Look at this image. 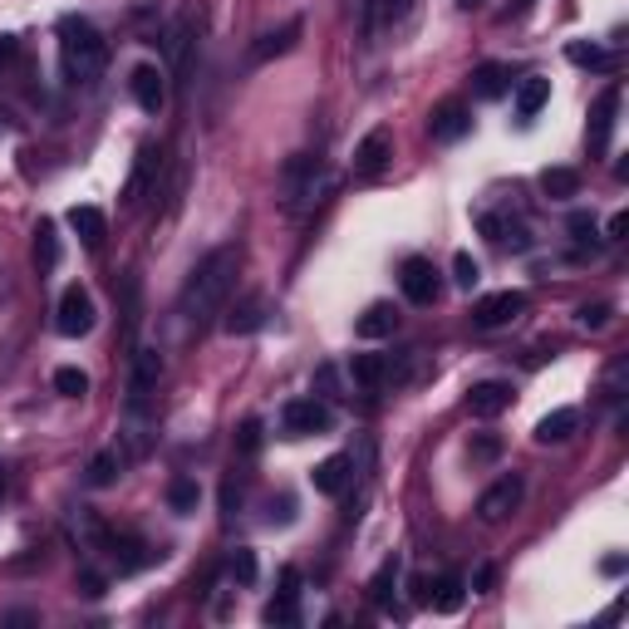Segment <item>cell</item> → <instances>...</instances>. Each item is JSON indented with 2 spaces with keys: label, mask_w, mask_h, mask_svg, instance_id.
<instances>
[{
  "label": "cell",
  "mask_w": 629,
  "mask_h": 629,
  "mask_svg": "<svg viewBox=\"0 0 629 629\" xmlns=\"http://www.w3.org/2000/svg\"><path fill=\"white\" fill-rule=\"evenodd\" d=\"M236 271H241V246H216L187 271L182 295H177V314L187 330H206L212 314H222L226 295L236 290Z\"/></svg>",
  "instance_id": "obj_1"
},
{
  "label": "cell",
  "mask_w": 629,
  "mask_h": 629,
  "mask_svg": "<svg viewBox=\"0 0 629 629\" xmlns=\"http://www.w3.org/2000/svg\"><path fill=\"white\" fill-rule=\"evenodd\" d=\"M340 192V177L330 173V163H320V157H290L281 173V206L290 222H305V216H314L330 197Z\"/></svg>",
  "instance_id": "obj_2"
},
{
  "label": "cell",
  "mask_w": 629,
  "mask_h": 629,
  "mask_svg": "<svg viewBox=\"0 0 629 629\" xmlns=\"http://www.w3.org/2000/svg\"><path fill=\"white\" fill-rule=\"evenodd\" d=\"M59 64H64L69 84H94L108 69V39L84 15L59 20Z\"/></svg>",
  "instance_id": "obj_3"
},
{
  "label": "cell",
  "mask_w": 629,
  "mask_h": 629,
  "mask_svg": "<svg viewBox=\"0 0 629 629\" xmlns=\"http://www.w3.org/2000/svg\"><path fill=\"white\" fill-rule=\"evenodd\" d=\"M334 413L324 408L320 399H290L281 408V438L300 442V438H314V432H330Z\"/></svg>",
  "instance_id": "obj_4"
},
{
  "label": "cell",
  "mask_w": 629,
  "mask_h": 629,
  "mask_svg": "<svg viewBox=\"0 0 629 629\" xmlns=\"http://www.w3.org/2000/svg\"><path fill=\"white\" fill-rule=\"evenodd\" d=\"M399 285H403V300L408 305H438L442 295V281H438V265L428 261V256H408V261L399 265Z\"/></svg>",
  "instance_id": "obj_5"
},
{
  "label": "cell",
  "mask_w": 629,
  "mask_h": 629,
  "mask_svg": "<svg viewBox=\"0 0 629 629\" xmlns=\"http://www.w3.org/2000/svg\"><path fill=\"white\" fill-rule=\"evenodd\" d=\"M157 173H163V147L143 143L133 153V173L123 182V206H143L147 197H157Z\"/></svg>",
  "instance_id": "obj_6"
},
{
  "label": "cell",
  "mask_w": 629,
  "mask_h": 629,
  "mask_svg": "<svg viewBox=\"0 0 629 629\" xmlns=\"http://www.w3.org/2000/svg\"><path fill=\"white\" fill-rule=\"evenodd\" d=\"M619 104H625V88L619 84H605L600 88V98L590 104V128H585V138H590V153H609V138H615V118H619Z\"/></svg>",
  "instance_id": "obj_7"
},
{
  "label": "cell",
  "mask_w": 629,
  "mask_h": 629,
  "mask_svg": "<svg viewBox=\"0 0 629 629\" xmlns=\"http://www.w3.org/2000/svg\"><path fill=\"white\" fill-rule=\"evenodd\" d=\"M521 497H526V482H521V472H507V477H497L477 497V517L487 521V526H497V521H507L511 511L521 507Z\"/></svg>",
  "instance_id": "obj_8"
},
{
  "label": "cell",
  "mask_w": 629,
  "mask_h": 629,
  "mask_svg": "<svg viewBox=\"0 0 629 629\" xmlns=\"http://www.w3.org/2000/svg\"><path fill=\"white\" fill-rule=\"evenodd\" d=\"M55 330L64 334V340H79V334L94 330V295H88L84 285H64L59 310H55Z\"/></svg>",
  "instance_id": "obj_9"
},
{
  "label": "cell",
  "mask_w": 629,
  "mask_h": 629,
  "mask_svg": "<svg viewBox=\"0 0 629 629\" xmlns=\"http://www.w3.org/2000/svg\"><path fill=\"white\" fill-rule=\"evenodd\" d=\"M517 314H526V290H497L472 305V324H477V330H501V324H511Z\"/></svg>",
  "instance_id": "obj_10"
},
{
  "label": "cell",
  "mask_w": 629,
  "mask_h": 629,
  "mask_svg": "<svg viewBox=\"0 0 629 629\" xmlns=\"http://www.w3.org/2000/svg\"><path fill=\"white\" fill-rule=\"evenodd\" d=\"M389 163H393V133L379 123L354 143V177H383Z\"/></svg>",
  "instance_id": "obj_11"
},
{
  "label": "cell",
  "mask_w": 629,
  "mask_h": 629,
  "mask_svg": "<svg viewBox=\"0 0 629 629\" xmlns=\"http://www.w3.org/2000/svg\"><path fill=\"white\" fill-rule=\"evenodd\" d=\"M128 88H133V104L143 108V114H163V104H167V74L157 64H133Z\"/></svg>",
  "instance_id": "obj_12"
},
{
  "label": "cell",
  "mask_w": 629,
  "mask_h": 629,
  "mask_svg": "<svg viewBox=\"0 0 629 629\" xmlns=\"http://www.w3.org/2000/svg\"><path fill=\"white\" fill-rule=\"evenodd\" d=\"M265 625H300V570L285 566L281 570V590H275V600L265 605Z\"/></svg>",
  "instance_id": "obj_13"
},
{
  "label": "cell",
  "mask_w": 629,
  "mask_h": 629,
  "mask_svg": "<svg viewBox=\"0 0 629 629\" xmlns=\"http://www.w3.org/2000/svg\"><path fill=\"white\" fill-rule=\"evenodd\" d=\"M472 133V114L467 104H458V98H448V104H438L428 114V138L432 143H458V138Z\"/></svg>",
  "instance_id": "obj_14"
},
{
  "label": "cell",
  "mask_w": 629,
  "mask_h": 629,
  "mask_svg": "<svg viewBox=\"0 0 629 629\" xmlns=\"http://www.w3.org/2000/svg\"><path fill=\"white\" fill-rule=\"evenodd\" d=\"M511 399H517V389H511L507 379H482V383H472V393H467V413L472 418H497V413L511 408Z\"/></svg>",
  "instance_id": "obj_15"
},
{
  "label": "cell",
  "mask_w": 629,
  "mask_h": 629,
  "mask_svg": "<svg viewBox=\"0 0 629 629\" xmlns=\"http://www.w3.org/2000/svg\"><path fill=\"white\" fill-rule=\"evenodd\" d=\"M265 320H271V295L251 290V295H246V300H236L232 310H226L222 330H226V334H256Z\"/></svg>",
  "instance_id": "obj_16"
},
{
  "label": "cell",
  "mask_w": 629,
  "mask_h": 629,
  "mask_svg": "<svg viewBox=\"0 0 629 629\" xmlns=\"http://www.w3.org/2000/svg\"><path fill=\"white\" fill-rule=\"evenodd\" d=\"M157 379H163V349H157V344H138V349H133V373H128V393L153 399Z\"/></svg>",
  "instance_id": "obj_17"
},
{
  "label": "cell",
  "mask_w": 629,
  "mask_h": 629,
  "mask_svg": "<svg viewBox=\"0 0 629 629\" xmlns=\"http://www.w3.org/2000/svg\"><path fill=\"white\" fill-rule=\"evenodd\" d=\"M349 452H330L324 462H314V472H310V487L320 491V497H340L344 487H349Z\"/></svg>",
  "instance_id": "obj_18"
},
{
  "label": "cell",
  "mask_w": 629,
  "mask_h": 629,
  "mask_svg": "<svg viewBox=\"0 0 629 629\" xmlns=\"http://www.w3.org/2000/svg\"><path fill=\"white\" fill-rule=\"evenodd\" d=\"M300 20H285V25L281 29H271V35H261V39H256V45H251V55H246V59H251V64H271V59H281V55H290V49H295V39H300Z\"/></svg>",
  "instance_id": "obj_19"
},
{
  "label": "cell",
  "mask_w": 629,
  "mask_h": 629,
  "mask_svg": "<svg viewBox=\"0 0 629 629\" xmlns=\"http://www.w3.org/2000/svg\"><path fill=\"white\" fill-rule=\"evenodd\" d=\"M477 226H482V236H487L491 246H511V251H526V246H531L526 226H521V222H511V216L482 212V216H477Z\"/></svg>",
  "instance_id": "obj_20"
},
{
  "label": "cell",
  "mask_w": 629,
  "mask_h": 629,
  "mask_svg": "<svg viewBox=\"0 0 629 629\" xmlns=\"http://www.w3.org/2000/svg\"><path fill=\"white\" fill-rule=\"evenodd\" d=\"M69 226H74V236L84 241V251H98L108 236V216L98 212V206H69Z\"/></svg>",
  "instance_id": "obj_21"
},
{
  "label": "cell",
  "mask_w": 629,
  "mask_h": 629,
  "mask_svg": "<svg viewBox=\"0 0 629 629\" xmlns=\"http://www.w3.org/2000/svg\"><path fill=\"white\" fill-rule=\"evenodd\" d=\"M546 104H550V79H541V74L521 79V84H517V118H521V123H531Z\"/></svg>",
  "instance_id": "obj_22"
},
{
  "label": "cell",
  "mask_w": 629,
  "mask_h": 629,
  "mask_svg": "<svg viewBox=\"0 0 629 629\" xmlns=\"http://www.w3.org/2000/svg\"><path fill=\"white\" fill-rule=\"evenodd\" d=\"M192 35H197V15H177V20H173V29H167V59H173V74H187Z\"/></svg>",
  "instance_id": "obj_23"
},
{
  "label": "cell",
  "mask_w": 629,
  "mask_h": 629,
  "mask_svg": "<svg viewBox=\"0 0 629 629\" xmlns=\"http://www.w3.org/2000/svg\"><path fill=\"white\" fill-rule=\"evenodd\" d=\"M389 379H393V364L383 359V354H354V383H359V389L379 393Z\"/></svg>",
  "instance_id": "obj_24"
},
{
  "label": "cell",
  "mask_w": 629,
  "mask_h": 629,
  "mask_svg": "<svg viewBox=\"0 0 629 629\" xmlns=\"http://www.w3.org/2000/svg\"><path fill=\"white\" fill-rule=\"evenodd\" d=\"M575 428H580V413L575 408H556V413H546V418L536 423V442H541V448H550V442H566Z\"/></svg>",
  "instance_id": "obj_25"
},
{
  "label": "cell",
  "mask_w": 629,
  "mask_h": 629,
  "mask_svg": "<svg viewBox=\"0 0 629 629\" xmlns=\"http://www.w3.org/2000/svg\"><path fill=\"white\" fill-rule=\"evenodd\" d=\"M399 330V314H393V305H369V310L354 320V334L359 340H383V334Z\"/></svg>",
  "instance_id": "obj_26"
},
{
  "label": "cell",
  "mask_w": 629,
  "mask_h": 629,
  "mask_svg": "<svg viewBox=\"0 0 629 629\" xmlns=\"http://www.w3.org/2000/svg\"><path fill=\"white\" fill-rule=\"evenodd\" d=\"M123 452L118 448H104V452H94V462H88V472H84V482L88 487H114L118 477H123Z\"/></svg>",
  "instance_id": "obj_27"
},
{
  "label": "cell",
  "mask_w": 629,
  "mask_h": 629,
  "mask_svg": "<svg viewBox=\"0 0 629 629\" xmlns=\"http://www.w3.org/2000/svg\"><path fill=\"white\" fill-rule=\"evenodd\" d=\"M566 59H570V64H580V69H600V74H609V69L619 64L615 49H605V45H585V39L566 45Z\"/></svg>",
  "instance_id": "obj_28"
},
{
  "label": "cell",
  "mask_w": 629,
  "mask_h": 629,
  "mask_svg": "<svg viewBox=\"0 0 629 629\" xmlns=\"http://www.w3.org/2000/svg\"><path fill=\"white\" fill-rule=\"evenodd\" d=\"M541 192H546L550 202H570V197H580V173L575 167H546V173H541Z\"/></svg>",
  "instance_id": "obj_29"
},
{
  "label": "cell",
  "mask_w": 629,
  "mask_h": 629,
  "mask_svg": "<svg viewBox=\"0 0 629 629\" xmlns=\"http://www.w3.org/2000/svg\"><path fill=\"white\" fill-rule=\"evenodd\" d=\"M462 600H467V585H462L458 575H442L438 585L428 590V605L438 609V615H458V609H462Z\"/></svg>",
  "instance_id": "obj_30"
},
{
  "label": "cell",
  "mask_w": 629,
  "mask_h": 629,
  "mask_svg": "<svg viewBox=\"0 0 629 629\" xmlns=\"http://www.w3.org/2000/svg\"><path fill=\"white\" fill-rule=\"evenodd\" d=\"M197 501H202V487H197V477H173V482H167V507H173L177 517H192Z\"/></svg>",
  "instance_id": "obj_31"
},
{
  "label": "cell",
  "mask_w": 629,
  "mask_h": 629,
  "mask_svg": "<svg viewBox=\"0 0 629 629\" xmlns=\"http://www.w3.org/2000/svg\"><path fill=\"white\" fill-rule=\"evenodd\" d=\"M472 88H477V98H501L511 88V79L501 64H477L472 69Z\"/></svg>",
  "instance_id": "obj_32"
},
{
  "label": "cell",
  "mask_w": 629,
  "mask_h": 629,
  "mask_svg": "<svg viewBox=\"0 0 629 629\" xmlns=\"http://www.w3.org/2000/svg\"><path fill=\"white\" fill-rule=\"evenodd\" d=\"M393 585H399V556H389L379 570H373V580H369V600H373L379 609H389Z\"/></svg>",
  "instance_id": "obj_33"
},
{
  "label": "cell",
  "mask_w": 629,
  "mask_h": 629,
  "mask_svg": "<svg viewBox=\"0 0 629 629\" xmlns=\"http://www.w3.org/2000/svg\"><path fill=\"white\" fill-rule=\"evenodd\" d=\"M35 265H39V271H55V265H59L55 222H39V226H35Z\"/></svg>",
  "instance_id": "obj_34"
},
{
  "label": "cell",
  "mask_w": 629,
  "mask_h": 629,
  "mask_svg": "<svg viewBox=\"0 0 629 629\" xmlns=\"http://www.w3.org/2000/svg\"><path fill=\"white\" fill-rule=\"evenodd\" d=\"M625 379H629V359H615L600 379V399L605 403H625Z\"/></svg>",
  "instance_id": "obj_35"
},
{
  "label": "cell",
  "mask_w": 629,
  "mask_h": 629,
  "mask_svg": "<svg viewBox=\"0 0 629 629\" xmlns=\"http://www.w3.org/2000/svg\"><path fill=\"white\" fill-rule=\"evenodd\" d=\"M55 389L64 393V399H84V393H88V373L74 369V364H64V369H55Z\"/></svg>",
  "instance_id": "obj_36"
},
{
  "label": "cell",
  "mask_w": 629,
  "mask_h": 629,
  "mask_svg": "<svg viewBox=\"0 0 629 629\" xmlns=\"http://www.w3.org/2000/svg\"><path fill=\"white\" fill-rule=\"evenodd\" d=\"M226 570H232V580L236 585H256V550H246V546H236L232 550V560H226Z\"/></svg>",
  "instance_id": "obj_37"
},
{
  "label": "cell",
  "mask_w": 629,
  "mask_h": 629,
  "mask_svg": "<svg viewBox=\"0 0 629 629\" xmlns=\"http://www.w3.org/2000/svg\"><path fill=\"white\" fill-rule=\"evenodd\" d=\"M477 281H482V265L472 261L467 251L452 256V285H458V290H477Z\"/></svg>",
  "instance_id": "obj_38"
},
{
  "label": "cell",
  "mask_w": 629,
  "mask_h": 629,
  "mask_svg": "<svg viewBox=\"0 0 629 629\" xmlns=\"http://www.w3.org/2000/svg\"><path fill=\"white\" fill-rule=\"evenodd\" d=\"M236 448H241V458H256L261 452V418H246L241 432H236Z\"/></svg>",
  "instance_id": "obj_39"
},
{
  "label": "cell",
  "mask_w": 629,
  "mask_h": 629,
  "mask_svg": "<svg viewBox=\"0 0 629 629\" xmlns=\"http://www.w3.org/2000/svg\"><path fill=\"white\" fill-rule=\"evenodd\" d=\"M609 314H615V310H609L605 300H595V305H580V314H575V320L585 324V330H605V324H609Z\"/></svg>",
  "instance_id": "obj_40"
},
{
  "label": "cell",
  "mask_w": 629,
  "mask_h": 629,
  "mask_svg": "<svg viewBox=\"0 0 629 629\" xmlns=\"http://www.w3.org/2000/svg\"><path fill=\"white\" fill-rule=\"evenodd\" d=\"M314 389H320V399H340V373H334V364H320V373H314Z\"/></svg>",
  "instance_id": "obj_41"
},
{
  "label": "cell",
  "mask_w": 629,
  "mask_h": 629,
  "mask_svg": "<svg viewBox=\"0 0 629 629\" xmlns=\"http://www.w3.org/2000/svg\"><path fill=\"white\" fill-rule=\"evenodd\" d=\"M570 236L585 246L590 236H595V216H590V212H575V216H570Z\"/></svg>",
  "instance_id": "obj_42"
},
{
  "label": "cell",
  "mask_w": 629,
  "mask_h": 629,
  "mask_svg": "<svg viewBox=\"0 0 629 629\" xmlns=\"http://www.w3.org/2000/svg\"><path fill=\"white\" fill-rule=\"evenodd\" d=\"M501 452V438H472V458L477 462H491Z\"/></svg>",
  "instance_id": "obj_43"
},
{
  "label": "cell",
  "mask_w": 629,
  "mask_h": 629,
  "mask_svg": "<svg viewBox=\"0 0 629 629\" xmlns=\"http://www.w3.org/2000/svg\"><path fill=\"white\" fill-rule=\"evenodd\" d=\"M625 232H629V216H625V212H615V216H609V226H605V236H609V241H619Z\"/></svg>",
  "instance_id": "obj_44"
},
{
  "label": "cell",
  "mask_w": 629,
  "mask_h": 629,
  "mask_svg": "<svg viewBox=\"0 0 629 629\" xmlns=\"http://www.w3.org/2000/svg\"><path fill=\"white\" fill-rule=\"evenodd\" d=\"M600 570H605V575H619V570H625V556H605V560H600Z\"/></svg>",
  "instance_id": "obj_45"
},
{
  "label": "cell",
  "mask_w": 629,
  "mask_h": 629,
  "mask_svg": "<svg viewBox=\"0 0 629 629\" xmlns=\"http://www.w3.org/2000/svg\"><path fill=\"white\" fill-rule=\"evenodd\" d=\"M491 575H497V570H491V566H482V570H477V580H472V590H477V595H482V590L491 585Z\"/></svg>",
  "instance_id": "obj_46"
},
{
  "label": "cell",
  "mask_w": 629,
  "mask_h": 629,
  "mask_svg": "<svg viewBox=\"0 0 629 629\" xmlns=\"http://www.w3.org/2000/svg\"><path fill=\"white\" fill-rule=\"evenodd\" d=\"M10 59H15V39L0 35V64H10Z\"/></svg>",
  "instance_id": "obj_47"
},
{
  "label": "cell",
  "mask_w": 629,
  "mask_h": 629,
  "mask_svg": "<svg viewBox=\"0 0 629 629\" xmlns=\"http://www.w3.org/2000/svg\"><path fill=\"white\" fill-rule=\"evenodd\" d=\"M487 0H458V10H482Z\"/></svg>",
  "instance_id": "obj_48"
},
{
  "label": "cell",
  "mask_w": 629,
  "mask_h": 629,
  "mask_svg": "<svg viewBox=\"0 0 629 629\" xmlns=\"http://www.w3.org/2000/svg\"><path fill=\"white\" fill-rule=\"evenodd\" d=\"M0 497H5V467H0Z\"/></svg>",
  "instance_id": "obj_49"
}]
</instances>
